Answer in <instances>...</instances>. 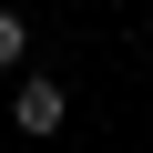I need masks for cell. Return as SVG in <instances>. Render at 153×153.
<instances>
[{
    "instance_id": "1",
    "label": "cell",
    "mask_w": 153,
    "mask_h": 153,
    "mask_svg": "<svg viewBox=\"0 0 153 153\" xmlns=\"http://www.w3.org/2000/svg\"><path fill=\"white\" fill-rule=\"evenodd\" d=\"M61 112H71V92L51 82V71H21V92H10V123H21V133H61Z\"/></svg>"
},
{
    "instance_id": "2",
    "label": "cell",
    "mask_w": 153,
    "mask_h": 153,
    "mask_svg": "<svg viewBox=\"0 0 153 153\" xmlns=\"http://www.w3.org/2000/svg\"><path fill=\"white\" fill-rule=\"evenodd\" d=\"M21 61H31V21H21V10H0V71H21Z\"/></svg>"
}]
</instances>
